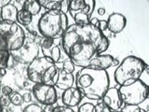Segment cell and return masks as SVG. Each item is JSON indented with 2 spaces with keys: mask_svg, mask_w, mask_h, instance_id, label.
<instances>
[{
  "mask_svg": "<svg viewBox=\"0 0 149 112\" xmlns=\"http://www.w3.org/2000/svg\"><path fill=\"white\" fill-rule=\"evenodd\" d=\"M97 13L99 14V15H101V16L104 15V14H105V8H98V10H97Z\"/></svg>",
  "mask_w": 149,
  "mask_h": 112,
  "instance_id": "e575fe53",
  "label": "cell"
},
{
  "mask_svg": "<svg viewBox=\"0 0 149 112\" xmlns=\"http://www.w3.org/2000/svg\"><path fill=\"white\" fill-rule=\"evenodd\" d=\"M39 50L40 47L34 40V38L26 36L21 48L18 50L11 51V52H9V54L15 62L28 65L38 57Z\"/></svg>",
  "mask_w": 149,
  "mask_h": 112,
  "instance_id": "9c48e42d",
  "label": "cell"
},
{
  "mask_svg": "<svg viewBox=\"0 0 149 112\" xmlns=\"http://www.w3.org/2000/svg\"><path fill=\"white\" fill-rule=\"evenodd\" d=\"M2 109H3V107H2V106H1V105H0V112L2 111Z\"/></svg>",
  "mask_w": 149,
  "mask_h": 112,
  "instance_id": "8d00e7d4",
  "label": "cell"
},
{
  "mask_svg": "<svg viewBox=\"0 0 149 112\" xmlns=\"http://www.w3.org/2000/svg\"><path fill=\"white\" fill-rule=\"evenodd\" d=\"M90 23L91 25L95 26L97 29H99L102 33H104V31L107 30L106 20H99V19H97V18H91L90 20Z\"/></svg>",
  "mask_w": 149,
  "mask_h": 112,
  "instance_id": "44dd1931",
  "label": "cell"
},
{
  "mask_svg": "<svg viewBox=\"0 0 149 112\" xmlns=\"http://www.w3.org/2000/svg\"><path fill=\"white\" fill-rule=\"evenodd\" d=\"M11 1L10 0H0V8H2L3 7H5L6 5L9 4Z\"/></svg>",
  "mask_w": 149,
  "mask_h": 112,
  "instance_id": "836d02e7",
  "label": "cell"
},
{
  "mask_svg": "<svg viewBox=\"0 0 149 112\" xmlns=\"http://www.w3.org/2000/svg\"><path fill=\"white\" fill-rule=\"evenodd\" d=\"M39 47L44 57L49 59L55 64L60 62L62 57V47L56 39L43 37Z\"/></svg>",
  "mask_w": 149,
  "mask_h": 112,
  "instance_id": "8fae6325",
  "label": "cell"
},
{
  "mask_svg": "<svg viewBox=\"0 0 149 112\" xmlns=\"http://www.w3.org/2000/svg\"><path fill=\"white\" fill-rule=\"evenodd\" d=\"M0 92H1V93L3 95H8L9 96L14 91H13V89L10 86L5 85V86L1 87V89H0Z\"/></svg>",
  "mask_w": 149,
  "mask_h": 112,
  "instance_id": "f546056e",
  "label": "cell"
},
{
  "mask_svg": "<svg viewBox=\"0 0 149 112\" xmlns=\"http://www.w3.org/2000/svg\"><path fill=\"white\" fill-rule=\"evenodd\" d=\"M94 111V105L92 103L86 102L78 106L77 112H93Z\"/></svg>",
  "mask_w": 149,
  "mask_h": 112,
  "instance_id": "d4e9b609",
  "label": "cell"
},
{
  "mask_svg": "<svg viewBox=\"0 0 149 112\" xmlns=\"http://www.w3.org/2000/svg\"><path fill=\"white\" fill-rule=\"evenodd\" d=\"M69 26L67 14L61 10H47L37 22V30L42 37L62 38Z\"/></svg>",
  "mask_w": 149,
  "mask_h": 112,
  "instance_id": "3957f363",
  "label": "cell"
},
{
  "mask_svg": "<svg viewBox=\"0 0 149 112\" xmlns=\"http://www.w3.org/2000/svg\"><path fill=\"white\" fill-rule=\"evenodd\" d=\"M22 112H44V111L39 105L32 103V104H28L24 108H23Z\"/></svg>",
  "mask_w": 149,
  "mask_h": 112,
  "instance_id": "484cf974",
  "label": "cell"
},
{
  "mask_svg": "<svg viewBox=\"0 0 149 112\" xmlns=\"http://www.w3.org/2000/svg\"><path fill=\"white\" fill-rule=\"evenodd\" d=\"M74 86L88 99L100 101L110 87L109 75L106 70L84 67L77 72Z\"/></svg>",
  "mask_w": 149,
  "mask_h": 112,
  "instance_id": "7a4b0ae2",
  "label": "cell"
},
{
  "mask_svg": "<svg viewBox=\"0 0 149 112\" xmlns=\"http://www.w3.org/2000/svg\"><path fill=\"white\" fill-rule=\"evenodd\" d=\"M148 69L143 60L134 55L124 58L114 72V78L119 86H128L141 79L142 75Z\"/></svg>",
  "mask_w": 149,
  "mask_h": 112,
  "instance_id": "5b68a950",
  "label": "cell"
},
{
  "mask_svg": "<svg viewBox=\"0 0 149 112\" xmlns=\"http://www.w3.org/2000/svg\"><path fill=\"white\" fill-rule=\"evenodd\" d=\"M32 95L39 104L43 106H54L58 100L57 90L55 86L46 84H35L32 89Z\"/></svg>",
  "mask_w": 149,
  "mask_h": 112,
  "instance_id": "30bf717a",
  "label": "cell"
},
{
  "mask_svg": "<svg viewBox=\"0 0 149 112\" xmlns=\"http://www.w3.org/2000/svg\"><path fill=\"white\" fill-rule=\"evenodd\" d=\"M27 78L35 84L55 86L58 79L59 67L49 59L41 56L27 65Z\"/></svg>",
  "mask_w": 149,
  "mask_h": 112,
  "instance_id": "277c9868",
  "label": "cell"
},
{
  "mask_svg": "<svg viewBox=\"0 0 149 112\" xmlns=\"http://www.w3.org/2000/svg\"><path fill=\"white\" fill-rule=\"evenodd\" d=\"M10 103L15 106H20L22 105L23 103V100H22V95L21 94L20 92H13L10 95Z\"/></svg>",
  "mask_w": 149,
  "mask_h": 112,
  "instance_id": "603a6c76",
  "label": "cell"
},
{
  "mask_svg": "<svg viewBox=\"0 0 149 112\" xmlns=\"http://www.w3.org/2000/svg\"><path fill=\"white\" fill-rule=\"evenodd\" d=\"M74 74H69L63 71L62 69L59 68V75L58 79L56 82L55 86L61 89V90H66V89L74 86Z\"/></svg>",
  "mask_w": 149,
  "mask_h": 112,
  "instance_id": "e0dca14e",
  "label": "cell"
},
{
  "mask_svg": "<svg viewBox=\"0 0 149 112\" xmlns=\"http://www.w3.org/2000/svg\"><path fill=\"white\" fill-rule=\"evenodd\" d=\"M0 79H1V78H0Z\"/></svg>",
  "mask_w": 149,
  "mask_h": 112,
  "instance_id": "f35d334b",
  "label": "cell"
},
{
  "mask_svg": "<svg viewBox=\"0 0 149 112\" xmlns=\"http://www.w3.org/2000/svg\"><path fill=\"white\" fill-rule=\"evenodd\" d=\"M95 4L96 1L94 0H69L68 12L74 23L79 25L90 23Z\"/></svg>",
  "mask_w": 149,
  "mask_h": 112,
  "instance_id": "ba28073f",
  "label": "cell"
},
{
  "mask_svg": "<svg viewBox=\"0 0 149 112\" xmlns=\"http://www.w3.org/2000/svg\"><path fill=\"white\" fill-rule=\"evenodd\" d=\"M132 110H130V112H147L146 109L142 108V107L140 106H132Z\"/></svg>",
  "mask_w": 149,
  "mask_h": 112,
  "instance_id": "d6a6232c",
  "label": "cell"
},
{
  "mask_svg": "<svg viewBox=\"0 0 149 112\" xmlns=\"http://www.w3.org/2000/svg\"><path fill=\"white\" fill-rule=\"evenodd\" d=\"M53 108H54L53 105H46L44 106V107H42V109H43L44 112H51Z\"/></svg>",
  "mask_w": 149,
  "mask_h": 112,
  "instance_id": "1f68e13d",
  "label": "cell"
},
{
  "mask_svg": "<svg viewBox=\"0 0 149 112\" xmlns=\"http://www.w3.org/2000/svg\"><path fill=\"white\" fill-rule=\"evenodd\" d=\"M19 9L11 2L0 8V22H16Z\"/></svg>",
  "mask_w": 149,
  "mask_h": 112,
  "instance_id": "2e32d148",
  "label": "cell"
},
{
  "mask_svg": "<svg viewBox=\"0 0 149 112\" xmlns=\"http://www.w3.org/2000/svg\"><path fill=\"white\" fill-rule=\"evenodd\" d=\"M119 112H126V111H125V110H123V109H122V110H121V111H119Z\"/></svg>",
  "mask_w": 149,
  "mask_h": 112,
  "instance_id": "74e56055",
  "label": "cell"
},
{
  "mask_svg": "<svg viewBox=\"0 0 149 112\" xmlns=\"http://www.w3.org/2000/svg\"><path fill=\"white\" fill-rule=\"evenodd\" d=\"M51 112H74V110L71 107L65 106H54Z\"/></svg>",
  "mask_w": 149,
  "mask_h": 112,
  "instance_id": "83f0119b",
  "label": "cell"
},
{
  "mask_svg": "<svg viewBox=\"0 0 149 112\" xmlns=\"http://www.w3.org/2000/svg\"><path fill=\"white\" fill-rule=\"evenodd\" d=\"M118 92L124 105L128 106H138L147 99L149 93L147 84L142 79L128 86H119Z\"/></svg>",
  "mask_w": 149,
  "mask_h": 112,
  "instance_id": "52a82bcc",
  "label": "cell"
},
{
  "mask_svg": "<svg viewBox=\"0 0 149 112\" xmlns=\"http://www.w3.org/2000/svg\"><path fill=\"white\" fill-rule=\"evenodd\" d=\"M107 22V29L113 34H119L121 33L127 24V19L121 13L114 12L108 16Z\"/></svg>",
  "mask_w": 149,
  "mask_h": 112,
  "instance_id": "9a60e30c",
  "label": "cell"
},
{
  "mask_svg": "<svg viewBox=\"0 0 149 112\" xmlns=\"http://www.w3.org/2000/svg\"><path fill=\"white\" fill-rule=\"evenodd\" d=\"M63 1H56V0H40L39 4L41 8H44L47 10H61Z\"/></svg>",
  "mask_w": 149,
  "mask_h": 112,
  "instance_id": "ffe728a7",
  "label": "cell"
},
{
  "mask_svg": "<svg viewBox=\"0 0 149 112\" xmlns=\"http://www.w3.org/2000/svg\"><path fill=\"white\" fill-rule=\"evenodd\" d=\"M25 37L24 30L17 22H0V51L18 50Z\"/></svg>",
  "mask_w": 149,
  "mask_h": 112,
  "instance_id": "8992f818",
  "label": "cell"
},
{
  "mask_svg": "<svg viewBox=\"0 0 149 112\" xmlns=\"http://www.w3.org/2000/svg\"><path fill=\"white\" fill-rule=\"evenodd\" d=\"M109 45V39L104 33L91 23L84 25L73 23L61 38V47L67 58L74 66L81 68L86 67L94 56L106 51Z\"/></svg>",
  "mask_w": 149,
  "mask_h": 112,
  "instance_id": "6da1fadb",
  "label": "cell"
},
{
  "mask_svg": "<svg viewBox=\"0 0 149 112\" xmlns=\"http://www.w3.org/2000/svg\"><path fill=\"white\" fill-rule=\"evenodd\" d=\"M83 95L80 92V91L76 86H72L66 90H64L62 93V103L63 106H68V107H76L79 106V104L82 101Z\"/></svg>",
  "mask_w": 149,
  "mask_h": 112,
  "instance_id": "5bb4252c",
  "label": "cell"
},
{
  "mask_svg": "<svg viewBox=\"0 0 149 112\" xmlns=\"http://www.w3.org/2000/svg\"><path fill=\"white\" fill-rule=\"evenodd\" d=\"M0 89H1V88H0Z\"/></svg>",
  "mask_w": 149,
  "mask_h": 112,
  "instance_id": "ab89813d",
  "label": "cell"
},
{
  "mask_svg": "<svg viewBox=\"0 0 149 112\" xmlns=\"http://www.w3.org/2000/svg\"><path fill=\"white\" fill-rule=\"evenodd\" d=\"M1 112H8V110L7 107H3V109H2Z\"/></svg>",
  "mask_w": 149,
  "mask_h": 112,
  "instance_id": "d590c367",
  "label": "cell"
},
{
  "mask_svg": "<svg viewBox=\"0 0 149 112\" xmlns=\"http://www.w3.org/2000/svg\"><path fill=\"white\" fill-rule=\"evenodd\" d=\"M119 61L110 54H100L94 56L88 62L87 68L94 70H107L112 66H118Z\"/></svg>",
  "mask_w": 149,
  "mask_h": 112,
  "instance_id": "4fadbf2b",
  "label": "cell"
},
{
  "mask_svg": "<svg viewBox=\"0 0 149 112\" xmlns=\"http://www.w3.org/2000/svg\"><path fill=\"white\" fill-rule=\"evenodd\" d=\"M112 112H119L124 108V103L121 99L118 88L109 87L101 100Z\"/></svg>",
  "mask_w": 149,
  "mask_h": 112,
  "instance_id": "7c38bea8",
  "label": "cell"
},
{
  "mask_svg": "<svg viewBox=\"0 0 149 112\" xmlns=\"http://www.w3.org/2000/svg\"><path fill=\"white\" fill-rule=\"evenodd\" d=\"M9 58H10V54L8 51H0V68L7 69L8 66Z\"/></svg>",
  "mask_w": 149,
  "mask_h": 112,
  "instance_id": "cb8c5ba5",
  "label": "cell"
},
{
  "mask_svg": "<svg viewBox=\"0 0 149 112\" xmlns=\"http://www.w3.org/2000/svg\"><path fill=\"white\" fill-rule=\"evenodd\" d=\"M32 21H33V16L28 11H26L25 9L21 8L20 10L18 11L17 22H19L20 25L28 26L31 24Z\"/></svg>",
  "mask_w": 149,
  "mask_h": 112,
  "instance_id": "d6986e66",
  "label": "cell"
},
{
  "mask_svg": "<svg viewBox=\"0 0 149 112\" xmlns=\"http://www.w3.org/2000/svg\"><path fill=\"white\" fill-rule=\"evenodd\" d=\"M93 112H112L106 105H104L101 100L97 102V104L94 105V111Z\"/></svg>",
  "mask_w": 149,
  "mask_h": 112,
  "instance_id": "4316f807",
  "label": "cell"
},
{
  "mask_svg": "<svg viewBox=\"0 0 149 112\" xmlns=\"http://www.w3.org/2000/svg\"><path fill=\"white\" fill-rule=\"evenodd\" d=\"M22 8L25 9L26 11H28L34 17L40 12L41 6L39 4V1H36V0H26V1H23Z\"/></svg>",
  "mask_w": 149,
  "mask_h": 112,
  "instance_id": "ac0fdd59",
  "label": "cell"
},
{
  "mask_svg": "<svg viewBox=\"0 0 149 112\" xmlns=\"http://www.w3.org/2000/svg\"><path fill=\"white\" fill-rule=\"evenodd\" d=\"M32 98H33V95H32V93H30V92H25V93H23V94H22L23 103H29V104H31Z\"/></svg>",
  "mask_w": 149,
  "mask_h": 112,
  "instance_id": "4dcf8cb0",
  "label": "cell"
},
{
  "mask_svg": "<svg viewBox=\"0 0 149 112\" xmlns=\"http://www.w3.org/2000/svg\"><path fill=\"white\" fill-rule=\"evenodd\" d=\"M10 97L8 95H1L0 96V105L2 106V107H8L10 105Z\"/></svg>",
  "mask_w": 149,
  "mask_h": 112,
  "instance_id": "f1b7e54d",
  "label": "cell"
},
{
  "mask_svg": "<svg viewBox=\"0 0 149 112\" xmlns=\"http://www.w3.org/2000/svg\"><path fill=\"white\" fill-rule=\"evenodd\" d=\"M74 64H73V62L69 58H66L63 62L62 63V69L63 71L66 72V73H69V74H74Z\"/></svg>",
  "mask_w": 149,
  "mask_h": 112,
  "instance_id": "7402d4cb",
  "label": "cell"
}]
</instances>
